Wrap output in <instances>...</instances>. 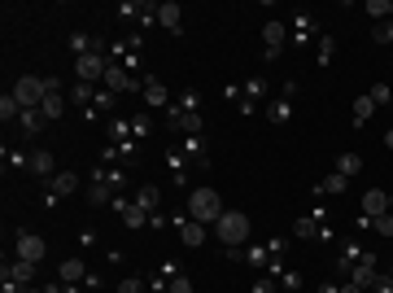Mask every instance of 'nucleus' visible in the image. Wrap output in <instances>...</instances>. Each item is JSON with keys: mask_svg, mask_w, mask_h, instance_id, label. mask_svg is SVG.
I'll return each instance as SVG.
<instances>
[{"mask_svg": "<svg viewBox=\"0 0 393 293\" xmlns=\"http://www.w3.org/2000/svg\"><path fill=\"white\" fill-rule=\"evenodd\" d=\"M215 232H219V246L227 250H240L245 241H249V215H240V210H223V215L215 219Z\"/></svg>", "mask_w": 393, "mask_h": 293, "instance_id": "f257e3e1", "label": "nucleus"}, {"mask_svg": "<svg viewBox=\"0 0 393 293\" xmlns=\"http://www.w3.org/2000/svg\"><path fill=\"white\" fill-rule=\"evenodd\" d=\"M219 215H223L219 188H192V193H188V219H196V223H215Z\"/></svg>", "mask_w": 393, "mask_h": 293, "instance_id": "f03ea898", "label": "nucleus"}, {"mask_svg": "<svg viewBox=\"0 0 393 293\" xmlns=\"http://www.w3.org/2000/svg\"><path fill=\"white\" fill-rule=\"evenodd\" d=\"M13 96H18L22 110H40L44 96H48V79H40V75H22L18 84H13Z\"/></svg>", "mask_w": 393, "mask_h": 293, "instance_id": "7ed1b4c3", "label": "nucleus"}, {"mask_svg": "<svg viewBox=\"0 0 393 293\" xmlns=\"http://www.w3.org/2000/svg\"><path fill=\"white\" fill-rule=\"evenodd\" d=\"M346 280H354V285L363 289V293H371V289H376V280H380V258L363 250V258H358V263H354V271L346 276Z\"/></svg>", "mask_w": 393, "mask_h": 293, "instance_id": "20e7f679", "label": "nucleus"}, {"mask_svg": "<svg viewBox=\"0 0 393 293\" xmlns=\"http://www.w3.org/2000/svg\"><path fill=\"white\" fill-rule=\"evenodd\" d=\"M44 254H48V246H44V236H36V232H18V241H13V258H22V263H44Z\"/></svg>", "mask_w": 393, "mask_h": 293, "instance_id": "39448f33", "label": "nucleus"}, {"mask_svg": "<svg viewBox=\"0 0 393 293\" xmlns=\"http://www.w3.org/2000/svg\"><path fill=\"white\" fill-rule=\"evenodd\" d=\"M0 276H5V280H13V285H22V289H31V285H36V263H22V258H9V263L0 267Z\"/></svg>", "mask_w": 393, "mask_h": 293, "instance_id": "423d86ee", "label": "nucleus"}, {"mask_svg": "<svg viewBox=\"0 0 393 293\" xmlns=\"http://www.w3.org/2000/svg\"><path fill=\"white\" fill-rule=\"evenodd\" d=\"M114 215L123 219V227H131V232H140L144 223H149V215L136 206V202H123V197H114Z\"/></svg>", "mask_w": 393, "mask_h": 293, "instance_id": "0eeeda50", "label": "nucleus"}, {"mask_svg": "<svg viewBox=\"0 0 393 293\" xmlns=\"http://www.w3.org/2000/svg\"><path fill=\"white\" fill-rule=\"evenodd\" d=\"M157 27H167V31H184V5H175V0H162L157 5Z\"/></svg>", "mask_w": 393, "mask_h": 293, "instance_id": "6e6552de", "label": "nucleus"}, {"mask_svg": "<svg viewBox=\"0 0 393 293\" xmlns=\"http://www.w3.org/2000/svg\"><path fill=\"white\" fill-rule=\"evenodd\" d=\"M175 227H179V241H184L188 250L206 246V223H196V219H184V215H179V219H175Z\"/></svg>", "mask_w": 393, "mask_h": 293, "instance_id": "1a4fd4ad", "label": "nucleus"}, {"mask_svg": "<svg viewBox=\"0 0 393 293\" xmlns=\"http://www.w3.org/2000/svg\"><path fill=\"white\" fill-rule=\"evenodd\" d=\"M262 44H267V57H280V48L288 44V27L284 22H267L262 27Z\"/></svg>", "mask_w": 393, "mask_h": 293, "instance_id": "9d476101", "label": "nucleus"}, {"mask_svg": "<svg viewBox=\"0 0 393 293\" xmlns=\"http://www.w3.org/2000/svg\"><path fill=\"white\" fill-rule=\"evenodd\" d=\"M389 215V193L385 188H367L363 193V219H380Z\"/></svg>", "mask_w": 393, "mask_h": 293, "instance_id": "9b49d317", "label": "nucleus"}, {"mask_svg": "<svg viewBox=\"0 0 393 293\" xmlns=\"http://www.w3.org/2000/svg\"><path fill=\"white\" fill-rule=\"evenodd\" d=\"M105 92H131L136 84H131V75H127V66H118V61H109V70H105Z\"/></svg>", "mask_w": 393, "mask_h": 293, "instance_id": "f8f14e48", "label": "nucleus"}, {"mask_svg": "<svg viewBox=\"0 0 393 293\" xmlns=\"http://www.w3.org/2000/svg\"><path fill=\"white\" fill-rule=\"evenodd\" d=\"M48 193H53V197H75V193H79V175L75 171H57L53 180H48Z\"/></svg>", "mask_w": 393, "mask_h": 293, "instance_id": "ddd939ff", "label": "nucleus"}, {"mask_svg": "<svg viewBox=\"0 0 393 293\" xmlns=\"http://www.w3.org/2000/svg\"><path fill=\"white\" fill-rule=\"evenodd\" d=\"M26 171L53 180V175H57V162H53V153H48V149H36V153H26Z\"/></svg>", "mask_w": 393, "mask_h": 293, "instance_id": "4468645a", "label": "nucleus"}, {"mask_svg": "<svg viewBox=\"0 0 393 293\" xmlns=\"http://www.w3.org/2000/svg\"><path fill=\"white\" fill-rule=\"evenodd\" d=\"M171 127L175 132H188V136H201V114H184L179 105H171Z\"/></svg>", "mask_w": 393, "mask_h": 293, "instance_id": "2eb2a0df", "label": "nucleus"}, {"mask_svg": "<svg viewBox=\"0 0 393 293\" xmlns=\"http://www.w3.org/2000/svg\"><path fill=\"white\" fill-rule=\"evenodd\" d=\"M57 280H61V285H79V280H88L84 258H66V263L57 267Z\"/></svg>", "mask_w": 393, "mask_h": 293, "instance_id": "dca6fc26", "label": "nucleus"}, {"mask_svg": "<svg viewBox=\"0 0 393 293\" xmlns=\"http://www.w3.org/2000/svg\"><path fill=\"white\" fill-rule=\"evenodd\" d=\"M131 202H136V206L144 210V215H157V206H162V188L144 184V188H136V197H131Z\"/></svg>", "mask_w": 393, "mask_h": 293, "instance_id": "f3484780", "label": "nucleus"}, {"mask_svg": "<svg viewBox=\"0 0 393 293\" xmlns=\"http://www.w3.org/2000/svg\"><path fill=\"white\" fill-rule=\"evenodd\" d=\"M144 101H149L153 110H167V105H171V92H167V84L149 79V84H144Z\"/></svg>", "mask_w": 393, "mask_h": 293, "instance_id": "a211bd4d", "label": "nucleus"}, {"mask_svg": "<svg viewBox=\"0 0 393 293\" xmlns=\"http://www.w3.org/2000/svg\"><path fill=\"white\" fill-rule=\"evenodd\" d=\"M44 123H48V119H44V110H22V119H18V127H22L26 136H40V132H44Z\"/></svg>", "mask_w": 393, "mask_h": 293, "instance_id": "6ab92c4d", "label": "nucleus"}, {"mask_svg": "<svg viewBox=\"0 0 393 293\" xmlns=\"http://www.w3.org/2000/svg\"><path fill=\"white\" fill-rule=\"evenodd\" d=\"M88 202H92V206H109V202H114V188H109V184L101 180V175H92V188H88Z\"/></svg>", "mask_w": 393, "mask_h": 293, "instance_id": "aec40b11", "label": "nucleus"}, {"mask_svg": "<svg viewBox=\"0 0 393 293\" xmlns=\"http://www.w3.org/2000/svg\"><path fill=\"white\" fill-rule=\"evenodd\" d=\"M293 236H302V241H319V219H315V215H302L298 223H293Z\"/></svg>", "mask_w": 393, "mask_h": 293, "instance_id": "412c9836", "label": "nucleus"}, {"mask_svg": "<svg viewBox=\"0 0 393 293\" xmlns=\"http://www.w3.org/2000/svg\"><path fill=\"white\" fill-rule=\"evenodd\" d=\"M240 96H245L249 105H258L262 96H267V79H245V84H240Z\"/></svg>", "mask_w": 393, "mask_h": 293, "instance_id": "4be33fe9", "label": "nucleus"}, {"mask_svg": "<svg viewBox=\"0 0 393 293\" xmlns=\"http://www.w3.org/2000/svg\"><path fill=\"white\" fill-rule=\"evenodd\" d=\"M363 9H367L371 22H389V18H393V0H367Z\"/></svg>", "mask_w": 393, "mask_h": 293, "instance_id": "5701e85b", "label": "nucleus"}, {"mask_svg": "<svg viewBox=\"0 0 393 293\" xmlns=\"http://www.w3.org/2000/svg\"><path fill=\"white\" fill-rule=\"evenodd\" d=\"M40 110H44V119H48V123H53V119H61V114H66V96H61V92H48Z\"/></svg>", "mask_w": 393, "mask_h": 293, "instance_id": "b1692460", "label": "nucleus"}, {"mask_svg": "<svg viewBox=\"0 0 393 293\" xmlns=\"http://www.w3.org/2000/svg\"><path fill=\"white\" fill-rule=\"evenodd\" d=\"M0 119H5V123H18L22 119V105H18V96H13V92L0 96Z\"/></svg>", "mask_w": 393, "mask_h": 293, "instance_id": "393cba45", "label": "nucleus"}, {"mask_svg": "<svg viewBox=\"0 0 393 293\" xmlns=\"http://www.w3.org/2000/svg\"><path fill=\"white\" fill-rule=\"evenodd\" d=\"M337 171L346 175V180H354V175L363 171V158H358V153H341V158H337Z\"/></svg>", "mask_w": 393, "mask_h": 293, "instance_id": "a878e982", "label": "nucleus"}, {"mask_svg": "<svg viewBox=\"0 0 393 293\" xmlns=\"http://www.w3.org/2000/svg\"><path fill=\"white\" fill-rule=\"evenodd\" d=\"M371 114H376V101H371V96H367V92H363V96H354V123L363 127Z\"/></svg>", "mask_w": 393, "mask_h": 293, "instance_id": "bb28decb", "label": "nucleus"}, {"mask_svg": "<svg viewBox=\"0 0 393 293\" xmlns=\"http://www.w3.org/2000/svg\"><path fill=\"white\" fill-rule=\"evenodd\" d=\"M267 119H271V123H288V119H293L288 96H275V101H271V110H267Z\"/></svg>", "mask_w": 393, "mask_h": 293, "instance_id": "cd10ccee", "label": "nucleus"}, {"mask_svg": "<svg viewBox=\"0 0 393 293\" xmlns=\"http://www.w3.org/2000/svg\"><path fill=\"white\" fill-rule=\"evenodd\" d=\"M346 188H350V180H346V175H341V171L323 175V184H319V193H332V197H337V193H346Z\"/></svg>", "mask_w": 393, "mask_h": 293, "instance_id": "c85d7f7f", "label": "nucleus"}, {"mask_svg": "<svg viewBox=\"0 0 393 293\" xmlns=\"http://www.w3.org/2000/svg\"><path fill=\"white\" fill-rule=\"evenodd\" d=\"M70 101H75V105H92V101H96L92 84H75V88H70Z\"/></svg>", "mask_w": 393, "mask_h": 293, "instance_id": "c756f323", "label": "nucleus"}, {"mask_svg": "<svg viewBox=\"0 0 393 293\" xmlns=\"http://www.w3.org/2000/svg\"><path fill=\"white\" fill-rule=\"evenodd\" d=\"M332 53H337V40H332V36H319V66H328V61H332Z\"/></svg>", "mask_w": 393, "mask_h": 293, "instance_id": "7c9ffc66", "label": "nucleus"}, {"mask_svg": "<svg viewBox=\"0 0 393 293\" xmlns=\"http://www.w3.org/2000/svg\"><path fill=\"white\" fill-rule=\"evenodd\" d=\"M245 263H254V267H267V263H271V250H262V246H254L249 254H245Z\"/></svg>", "mask_w": 393, "mask_h": 293, "instance_id": "2f4dec72", "label": "nucleus"}, {"mask_svg": "<svg viewBox=\"0 0 393 293\" xmlns=\"http://www.w3.org/2000/svg\"><path fill=\"white\" fill-rule=\"evenodd\" d=\"M367 96H371L376 105H389V101H393V88H389V84H376V88H371Z\"/></svg>", "mask_w": 393, "mask_h": 293, "instance_id": "473e14b6", "label": "nucleus"}, {"mask_svg": "<svg viewBox=\"0 0 393 293\" xmlns=\"http://www.w3.org/2000/svg\"><path fill=\"white\" fill-rule=\"evenodd\" d=\"M114 293H144V280H140V276H127V280H118Z\"/></svg>", "mask_w": 393, "mask_h": 293, "instance_id": "72a5a7b5", "label": "nucleus"}, {"mask_svg": "<svg viewBox=\"0 0 393 293\" xmlns=\"http://www.w3.org/2000/svg\"><path fill=\"white\" fill-rule=\"evenodd\" d=\"M371 227L380 236H393V210H389V215H380V219H371Z\"/></svg>", "mask_w": 393, "mask_h": 293, "instance_id": "f704fd0d", "label": "nucleus"}, {"mask_svg": "<svg viewBox=\"0 0 393 293\" xmlns=\"http://www.w3.org/2000/svg\"><path fill=\"white\" fill-rule=\"evenodd\" d=\"M280 285H284V293H293V289H302V276L298 271H280Z\"/></svg>", "mask_w": 393, "mask_h": 293, "instance_id": "c9c22d12", "label": "nucleus"}, {"mask_svg": "<svg viewBox=\"0 0 393 293\" xmlns=\"http://www.w3.org/2000/svg\"><path fill=\"white\" fill-rule=\"evenodd\" d=\"M167 293H192V280H188V276H171V289Z\"/></svg>", "mask_w": 393, "mask_h": 293, "instance_id": "e433bc0d", "label": "nucleus"}, {"mask_svg": "<svg viewBox=\"0 0 393 293\" xmlns=\"http://www.w3.org/2000/svg\"><path fill=\"white\" fill-rule=\"evenodd\" d=\"M298 36H302V40H306V36H315V22H310V18H306V13H302V18H298Z\"/></svg>", "mask_w": 393, "mask_h": 293, "instance_id": "4c0bfd02", "label": "nucleus"}, {"mask_svg": "<svg viewBox=\"0 0 393 293\" xmlns=\"http://www.w3.org/2000/svg\"><path fill=\"white\" fill-rule=\"evenodd\" d=\"M249 293H271V280H258V285H254Z\"/></svg>", "mask_w": 393, "mask_h": 293, "instance_id": "58836bf2", "label": "nucleus"}, {"mask_svg": "<svg viewBox=\"0 0 393 293\" xmlns=\"http://www.w3.org/2000/svg\"><path fill=\"white\" fill-rule=\"evenodd\" d=\"M319 293H341V285H319Z\"/></svg>", "mask_w": 393, "mask_h": 293, "instance_id": "ea45409f", "label": "nucleus"}, {"mask_svg": "<svg viewBox=\"0 0 393 293\" xmlns=\"http://www.w3.org/2000/svg\"><path fill=\"white\" fill-rule=\"evenodd\" d=\"M26 293H44V289H40V285H31V289H26Z\"/></svg>", "mask_w": 393, "mask_h": 293, "instance_id": "a19ab883", "label": "nucleus"}, {"mask_svg": "<svg viewBox=\"0 0 393 293\" xmlns=\"http://www.w3.org/2000/svg\"><path fill=\"white\" fill-rule=\"evenodd\" d=\"M389 210H393V193H389Z\"/></svg>", "mask_w": 393, "mask_h": 293, "instance_id": "79ce46f5", "label": "nucleus"}]
</instances>
